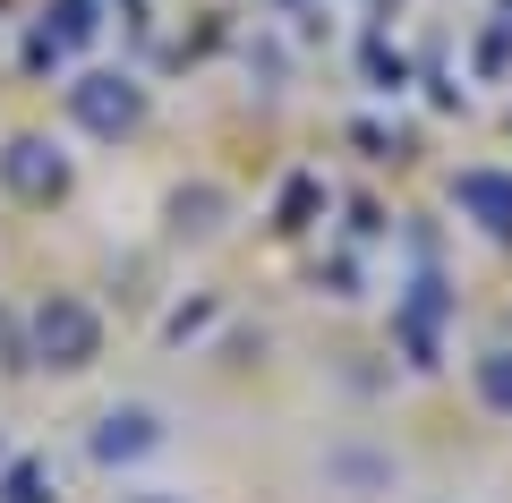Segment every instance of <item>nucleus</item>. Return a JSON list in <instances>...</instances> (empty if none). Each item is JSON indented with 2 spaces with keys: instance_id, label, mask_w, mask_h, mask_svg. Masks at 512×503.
Wrapping results in <instances>:
<instances>
[{
  "instance_id": "obj_1",
  "label": "nucleus",
  "mask_w": 512,
  "mask_h": 503,
  "mask_svg": "<svg viewBox=\"0 0 512 503\" xmlns=\"http://www.w3.org/2000/svg\"><path fill=\"white\" fill-rule=\"evenodd\" d=\"M35 359L60 367V376L94 367V359H103V316H94L86 299H69V290H52V299L35 307Z\"/></svg>"
},
{
  "instance_id": "obj_2",
  "label": "nucleus",
  "mask_w": 512,
  "mask_h": 503,
  "mask_svg": "<svg viewBox=\"0 0 512 503\" xmlns=\"http://www.w3.org/2000/svg\"><path fill=\"white\" fill-rule=\"evenodd\" d=\"M69 120L86 128V137H128V128L146 120V86H137V77H111V69H86L69 86Z\"/></svg>"
},
{
  "instance_id": "obj_3",
  "label": "nucleus",
  "mask_w": 512,
  "mask_h": 503,
  "mask_svg": "<svg viewBox=\"0 0 512 503\" xmlns=\"http://www.w3.org/2000/svg\"><path fill=\"white\" fill-rule=\"evenodd\" d=\"M0 188L18 205H60L69 197V154L52 137H9L0 145Z\"/></svg>"
},
{
  "instance_id": "obj_4",
  "label": "nucleus",
  "mask_w": 512,
  "mask_h": 503,
  "mask_svg": "<svg viewBox=\"0 0 512 503\" xmlns=\"http://www.w3.org/2000/svg\"><path fill=\"white\" fill-rule=\"evenodd\" d=\"M154 444H163V410H146V401H120V410H103V427H94V461L103 469L146 461Z\"/></svg>"
},
{
  "instance_id": "obj_5",
  "label": "nucleus",
  "mask_w": 512,
  "mask_h": 503,
  "mask_svg": "<svg viewBox=\"0 0 512 503\" xmlns=\"http://www.w3.org/2000/svg\"><path fill=\"white\" fill-rule=\"evenodd\" d=\"M453 205L478 222V231L504 239V231H512V171H461V180H453Z\"/></svg>"
},
{
  "instance_id": "obj_6",
  "label": "nucleus",
  "mask_w": 512,
  "mask_h": 503,
  "mask_svg": "<svg viewBox=\"0 0 512 503\" xmlns=\"http://www.w3.org/2000/svg\"><path fill=\"white\" fill-rule=\"evenodd\" d=\"M0 503H60V486H52V461H35V452L0 461Z\"/></svg>"
},
{
  "instance_id": "obj_7",
  "label": "nucleus",
  "mask_w": 512,
  "mask_h": 503,
  "mask_svg": "<svg viewBox=\"0 0 512 503\" xmlns=\"http://www.w3.org/2000/svg\"><path fill=\"white\" fill-rule=\"evenodd\" d=\"M470 384H478V401H487L495 418H512V350H478V359H470Z\"/></svg>"
},
{
  "instance_id": "obj_8",
  "label": "nucleus",
  "mask_w": 512,
  "mask_h": 503,
  "mask_svg": "<svg viewBox=\"0 0 512 503\" xmlns=\"http://www.w3.org/2000/svg\"><path fill=\"white\" fill-rule=\"evenodd\" d=\"M94 26H103V9H94V0H52L43 43H52V52H69V43H94Z\"/></svg>"
},
{
  "instance_id": "obj_9",
  "label": "nucleus",
  "mask_w": 512,
  "mask_h": 503,
  "mask_svg": "<svg viewBox=\"0 0 512 503\" xmlns=\"http://www.w3.org/2000/svg\"><path fill=\"white\" fill-rule=\"evenodd\" d=\"M214 214H222V188H180L171 197V222L180 231H214Z\"/></svg>"
},
{
  "instance_id": "obj_10",
  "label": "nucleus",
  "mask_w": 512,
  "mask_h": 503,
  "mask_svg": "<svg viewBox=\"0 0 512 503\" xmlns=\"http://www.w3.org/2000/svg\"><path fill=\"white\" fill-rule=\"evenodd\" d=\"M333 478H350V486H384V478H393V461H376V452H333Z\"/></svg>"
},
{
  "instance_id": "obj_11",
  "label": "nucleus",
  "mask_w": 512,
  "mask_h": 503,
  "mask_svg": "<svg viewBox=\"0 0 512 503\" xmlns=\"http://www.w3.org/2000/svg\"><path fill=\"white\" fill-rule=\"evenodd\" d=\"M308 214H316V180H291L282 188V231H308Z\"/></svg>"
},
{
  "instance_id": "obj_12",
  "label": "nucleus",
  "mask_w": 512,
  "mask_h": 503,
  "mask_svg": "<svg viewBox=\"0 0 512 503\" xmlns=\"http://www.w3.org/2000/svg\"><path fill=\"white\" fill-rule=\"evenodd\" d=\"M205 324H214V307L197 299V307H180V316H171V333H180V342H188V333H205Z\"/></svg>"
},
{
  "instance_id": "obj_13",
  "label": "nucleus",
  "mask_w": 512,
  "mask_h": 503,
  "mask_svg": "<svg viewBox=\"0 0 512 503\" xmlns=\"http://www.w3.org/2000/svg\"><path fill=\"white\" fill-rule=\"evenodd\" d=\"M146 503H171V495H146Z\"/></svg>"
}]
</instances>
